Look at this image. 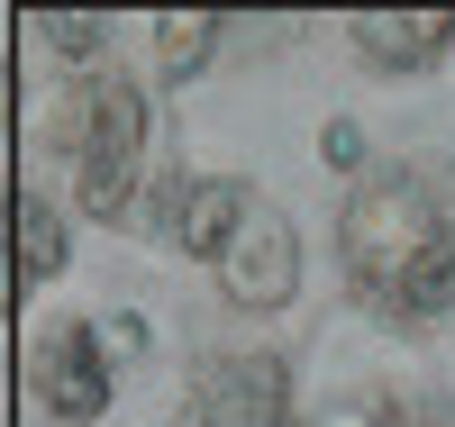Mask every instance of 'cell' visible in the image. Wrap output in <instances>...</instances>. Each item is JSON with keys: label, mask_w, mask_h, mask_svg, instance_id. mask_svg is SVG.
<instances>
[{"label": "cell", "mask_w": 455, "mask_h": 427, "mask_svg": "<svg viewBox=\"0 0 455 427\" xmlns=\"http://www.w3.org/2000/svg\"><path fill=\"white\" fill-rule=\"evenodd\" d=\"M347 273L355 291H373L401 319H446L455 309V173L437 164H410L383 173L347 201Z\"/></svg>", "instance_id": "6da1fadb"}, {"label": "cell", "mask_w": 455, "mask_h": 427, "mask_svg": "<svg viewBox=\"0 0 455 427\" xmlns=\"http://www.w3.org/2000/svg\"><path fill=\"white\" fill-rule=\"evenodd\" d=\"M137 146H146V100L128 83H100L83 109H73V154H83V210L92 218H119L128 210Z\"/></svg>", "instance_id": "7a4b0ae2"}, {"label": "cell", "mask_w": 455, "mask_h": 427, "mask_svg": "<svg viewBox=\"0 0 455 427\" xmlns=\"http://www.w3.org/2000/svg\"><path fill=\"white\" fill-rule=\"evenodd\" d=\"M192 427H291L283 355H219L192 382Z\"/></svg>", "instance_id": "3957f363"}, {"label": "cell", "mask_w": 455, "mask_h": 427, "mask_svg": "<svg viewBox=\"0 0 455 427\" xmlns=\"http://www.w3.org/2000/svg\"><path fill=\"white\" fill-rule=\"evenodd\" d=\"M219 273H228V300H237V309H283L291 282H300V237H291V218H283V210H246L237 246L219 255Z\"/></svg>", "instance_id": "277c9868"}, {"label": "cell", "mask_w": 455, "mask_h": 427, "mask_svg": "<svg viewBox=\"0 0 455 427\" xmlns=\"http://www.w3.org/2000/svg\"><path fill=\"white\" fill-rule=\"evenodd\" d=\"M28 391L46 400L55 418H73V427L100 418V409H109V364H100V345H92L83 328H55V336L28 355Z\"/></svg>", "instance_id": "5b68a950"}, {"label": "cell", "mask_w": 455, "mask_h": 427, "mask_svg": "<svg viewBox=\"0 0 455 427\" xmlns=\"http://www.w3.org/2000/svg\"><path fill=\"white\" fill-rule=\"evenodd\" d=\"M237 227H246V191H237V182H182L173 210H164V237H173L182 255H228V246H237Z\"/></svg>", "instance_id": "8992f818"}, {"label": "cell", "mask_w": 455, "mask_h": 427, "mask_svg": "<svg viewBox=\"0 0 455 427\" xmlns=\"http://www.w3.org/2000/svg\"><path fill=\"white\" fill-rule=\"evenodd\" d=\"M355 46L373 64H428L437 46H455V19H355Z\"/></svg>", "instance_id": "52a82bcc"}, {"label": "cell", "mask_w": 455, "mask_h": 427, "mask_svg": "<svg viewBox=\"0 0 455 427\" xmlns=\"http://www.w3.org/2000/svg\"><path fill=\"white\" fill-rule=\"evenodd\" d=\"M46 273H64V218L28 191V201H19V282L36 291Z\"/></svg>", "instance_id": "ba28073f"}, {"label": "cell", "mask_w": 455, "mask_h": 427, "mask_svg": "<svg viewBox=\"0 0 455 427\" xmlns=\"http://www.w3.org/2000/svg\"><path fill=\"white\" fill-rule=\"evenodd\" d=\"M156 36H164V73L182 83V73H201V64H210V46H219V19H164Z\"/></svg>", "instance_id": "9c48e42d"}, {"label": "cell", "mask_w": 455, "mask_h": 427, "mask_svg": "<svg viewBox=\"0 0 455 427\" xmlns=\"http://www.w3.org/2000/svg\"><path fill=\"white\" fill-rule=\"evenodd\" d=\"M55 46H100V19H36Z\"/></svg>", "instance_id": "30bf717a"}, {"label": "cell", "mask_w": 455, "mask_h": 427, "mask_svg": "<svg viewBox=\"0 0 455 427\" xmlns=\"http://www.w3.org/2000/svg\"><path fill=\"white\" fill-rule=\"evenodd\" d=\"M328 164H364V137L355 128H328Z\"/></svg>", "instance_id": "8fae6325"}, {"label": "cell", "mask_w": 455, "mask_h": 427, "mask_svg": "<svg viewBox=\"0 0 455 427\" xmlns=\"http://www.w3.org/2000/svg\"><path fill=\"white\" fill-rule=\"evenodd\" d=\"M328 427H401L392 409H347V418H328Z\"/></svg>", "instance_id": "7c38bea8"}]
</instances>
